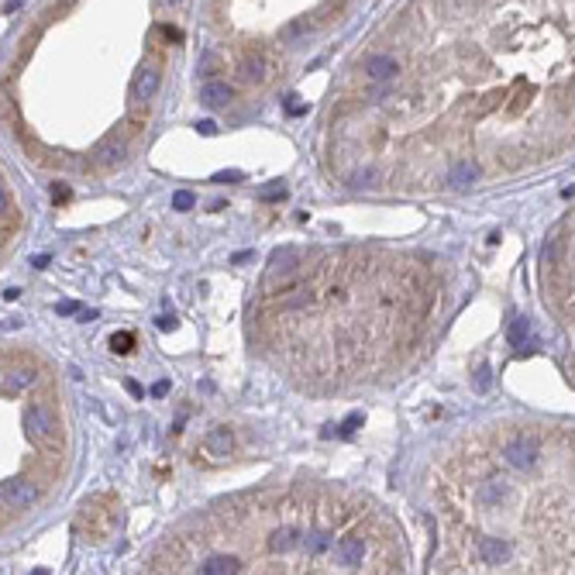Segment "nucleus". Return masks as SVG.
Returning <instances> with one entry per match:
<instances>
[{
  "label": "nucleus",
  "mask_w": 575,
  "mask_h": 575,
  "mask_svg": "<svg viewBox=\"0 0 575 575\" xmlns=\"http://www.w3.org/2000/svg\"><path fill=\"white\" fill-rule=\"evenodd\" d=\"M39 503V486L32 479H11L4 483V506L11 510H32Z\"/></svg>",
  "instance_id": "4"
},
{
  "label": "nucleus",
  "mask_w": 575,
  "mask_h": 575,
  "mask_svg": "<svg viewBox=\"0 0 575 575\" xmlns=\"http://www.w3.org/2000/svg\"><path fill=\"white\" fill-rule=\"evenodd\" d=\"M55 314L73 317V314H80V303H76V300H62V303H55Z\"/></svg>",
  "instance_id": "18"
},
{
  "label": "nucleus",
  "mask_w": 575,
  "mask_h": 575,
  "mask_svg": "<svg viewBox=\"0 0 575 575\" xmlns=\"http://www.w3.org/2000/svg\"><path fill=\"white\" fill-rule=\"evenodd\" d=\"M506 341H510V348H524V345H531V321L513 317L510 328H506Z\"/></svg>",
  "instance_id": "12"
},
{
  "label": "nucleus",
  "mask_w": 575,
  "mask_h": 575,
  "mask_svg": "<svg viewBox=\"0 0 575 575\" xmlns=\"http://www.w3.org/2000/svg\"><path fill=\"white\" fill-rule=\"evenodd\" d=\"M25 427H28L32 438H39L45 445H55L59 441V420H55V413L48 410L45 403H32L25 410Z\"/></svg>",
  "instance_id": "2"
},
{
  "label": "nucleus",
  "mask_w": 575,
  "mask_h": 575,
  "mask_svg": "<svg viewBox=\"0 0 575 575\" xmlns=\"http://www.w3.org/2000/svg\"><path fill=\"white\" fill-rule=\"evenodd\" d=\"M231 445H235L231 427H214V431L204 438V455L210 458V462H221V458H228Z\"/></svg>",
  "instance_id": "8"
},
{
  "label": "nucleus",
  "mask_w": 575,
  "mask_h": 575,
  "mask_svg": "<svg viewBox=\"0 0 575 575\" xmlns=\"http://www.w3.org/2000/svg\"><path fill=\"white\" fill-rule=\"evenodd\" d=\"M197 204V197L190 193V190H179V193H172V210H193Z\"/></svg>",
  "instance_id": "17"
},
{
  "label": "nucleus",
  "mask_w": 575,
  "mask_h": 575,
  "mask_svg": "<svg viewBox=\"0 0 575 575\" xmlns=\"http://www.w3.org/2000/svg\"><path fill=\"white\" fill-rule=\"evenodd\" d=\"M200 100H204L207 107H224L231 100V86L228 83H207L204 90H200Z\"/></svg>",
  "instance_id": "11"
},
{
  "label": "nucleus",
  "mask_w": 575,
  "mask_h": 575,
  "mask_svg": "<svg viewBox=\"0 0 575 575\" xmlns=\"http://www.w3.org/2000/svg\"><path fill=\"white\" fill-rule=\"evenodd\" d=\"M400 73V62L393 59V55H369L366 59V76L375 83H382V80H393Z\"/></svg>",
  "instance_id": "9"
},
{
  "label": "nucleus",
  "mask_w": 575,
  "mask_h": 575,
  "mask_svg": "<svg viewBox=\"0 0 575 575\" xmlns=\"http://www.w3.org/2000/svg\"><path fill=\"white\" fill-rule=\"evenodd\" d=\"M200 131H204V134H214V131H217V124H214V121H204V124H200Z\"/></svg>",
  "instance_id": "25"
},
{
  "label": "nucleus",
  "mask_w": 575,
  "mask_h": 575,
  "mask_svg": "<svg viewBox=\"0 0 575 575\" xmlns=\"http://www.w3.org/2000/svg\"><path fill=\"white\" fill-rule=\"evenodd\" d=\"M159 328H162V331H172V328H176V317H159Z\"/></svg>",
  "instance_id": "24"
},
{
  "label": "nucleus",
  "mask_w": 575,
  "mask_h": 575,
  "mask_svg": "<svg viewBox=\"0 0 575 575\" xmlns=\"http://www.w3.org/2000/svg\"><path fill=\"white\" fill-rule=\"evenodd\" d=\"M506 499H510V483H506V479H490V483H483V486L476 490V503L486 506V510L503 506Z\"/></svg>",
  "instance_id": "7"
},
{
  "label": "nucleus",
  "mask_w": 575,
  "mask_h": 575,
  "mask_svg": "<svg viewBox=\"0 0 575 575\" xmlns=\"http://www.w3.org/2000/svg\"><path fill=\"white\" fill-rule=\"evenodd\" d=\"M265 69H269V66H265L262 55H248L245 59V80H265V76H269Z\"/></svg>",
  "instance_id": "15"
},
{
  "label": "nucleus",
  "mask_w": 575,
  "mask_h": 575,
  "mask_svg": "<svg viewBox=\"0 0 575 575\" xmlns=\"http://www.w3.org/2000/svg\"><path fill=\"white\" fill-rule=\"evenodd\" d=\"M279 197H286V186L279 183V186H269V190H262V200H279Z\"/></svg>",
  "instance_id": "19"
},
{
  "label": "nucleus",
  "mask_w": 575,
  "mask_h": 575,
  "mask_svg": "<svg viewBox=\"0 0 575 575\" xmlns=\"http://www.w3.org/2000/svg\"><path fill=\"white\" fill-rule=\"evenodd\" d=\"M131 348H134V334H131V331H118V334L111 338V352H114V355H127Z\"/></svg>",
  "instance_id": "16"
},
{
  "label": "nucleus",
  "mask_w": 575,
  "mask_h": 575,
  "mask_svg": "<svg viewBox=\"0 0 575 575\" xmlns=\"http://www.w3.org/2000/svg\"><path fill=\"white\" fill-rule=\"evenodd\" d=\"M510 558H513L510 541H503V537H483V541H479V565L499 569V565H506Z\"/></svg>",
  "instance_id": "5"
},
{
  "label": "nucleus",
  "mask_w": 575,
  "mask_h": 575,
  "mask_svg": "<svg viewBox=\"0 0 575 575\" xmlns=\"http://www.w3.org/2000/svg\"><path fill=\"white\" fill-rule=\"evenodd\" d=\"M503 458H506L510 469H517V472H531V469L537 465V458H541V445H537L531 434H513V438L503 441Z\"/></svg>",
  "instance_id": "1"
},
{
  "label": "nucleus",
  "mask_w": 575,
  "mask_h": 575,
  "mask_svg": "<svg viewBox=\"0 0 575 575\" xmlns=\"http://www.w3.org/2000/svg\"><path fill=\"white\" fill-rule=\"evenodd\" d=\"M66 197H69V186H62V183H55V186H52V200H55V204H62Z\"/></svg>",
  "instance_id": "20"
},
{
  "label": "nucleus",
  "mask_w": 575,
  "mask_h": 575,
  "mask_svg": "<svg viewBox=\"0 0 575 575\" xmlns=\"http://www.w3.org/2000/svg\"><path fill=\"white\" fill-rule=\"evenodd\" d=\"M35 369L25 362V359H11V362H4V396H18V393H25L28 386H35Z\"/></svg>",
  "instance_id": "3"
},
{
  "label": "nucleus",
  "mask_w": 575,
  "mask_h": 575,
  "mask_svg": "<svg viewBox=\"0 0 575 575\" xmlns=\"http://www.w3.org/2000/svg\"><path fill=\"white\" fill-rule=\"evenodd\" d=\"M124 152H127V141L124 138H107L100 148H97V165H104V169H111V165H121L124 162Z\"/></svg>",
  "instance_id": "10"
},
{
  "label": "nucleus",
  "mask_w": 575,
  "mask_h": 575,
  "mask_svg": "<svg viewBox=\"0 0 575 575\" xmlns=\"http://www.w3.org/2000/svg\"><path fill=\"white\" fill-rule=\"evenodd\" d=\"M152 393H155V396H165V393H169V382H165V379H162V382H155V386H152Z\"/></svg>",
  "instance_id": "22"
},
{
  "label": "nucleus",
  "mask_w": 575,
  "mask_h": 575,
  "mask_svg": "<svg viewBox=\"0 0 575 575\" xmlns=\"http://www.w3.org/2000/svg\"><path fill=\"white\" fill-rule=\"evenodd\" d=\"M0 204H4V238L7 235H14V228H18V214H14V200H11V190L4 186V193H0Z\"/></svg>",
  "instance_id": "14"
},
{
  "label": "nucleus",
  "mask_w": 575,
  "mask_h": 575,
  "mask_svg": "<svg viewBox=\"0 0 575 575\" xmlns=\"http://www.w3.org/2000/svg\"><path fill=\"white\" fill-rule=\"evenodd\" d=\"M486 386H490V372L483 369L479 372V393H486Z\"/></svg>",
  "instance_id": "23"
},
{
  "label": "nucleus",
  "mask_w": 575,
  "mask_h": 575,
  "mask_svg": "<svg viewBox=\"0 0 575 575\" xmlns=\"http://www.w3.org/2000/svg\"><path fill=\"white\" fill-rule=\"evenodd\" d=\"M476 179H479V169H476V165H469V162H458L452 172H448V183H452V186H458V190H462V186H469V183H476Z\"/></svg>",
  "instance_id": "13"
},
{
  "label": "nucleus",
  "mask_w": 575,
  "mask_h": 575,
  "mask_svg": "<svg viewBox=\"0 0 575 575\" xmlns=\"http://www.w3.org/2000/svg\"><path fill=\"white\" fill-rule=\"evenodd\" d=\"M159 83H162V73H159L155 66H141L138 76H134V83H131V100H134V104H148V100L159 93Z\"/></svg>",
  "instance_id": "6"
},
{
  "label": "nucleus",
  "mask_w": 575,
  "mask_h": 575,
  "mask_svg": "<svg viewBox=\"0 0 575 575\" xmlns=\"http://www.w3.org/2000/svg\"><path fill=\"white\" fill-rule=\"evenodd\" d=\"M235 179H242V172H217L214 176V183H235Z\"/></svg>",
  "instance_id": "21"
}]
</instances>
